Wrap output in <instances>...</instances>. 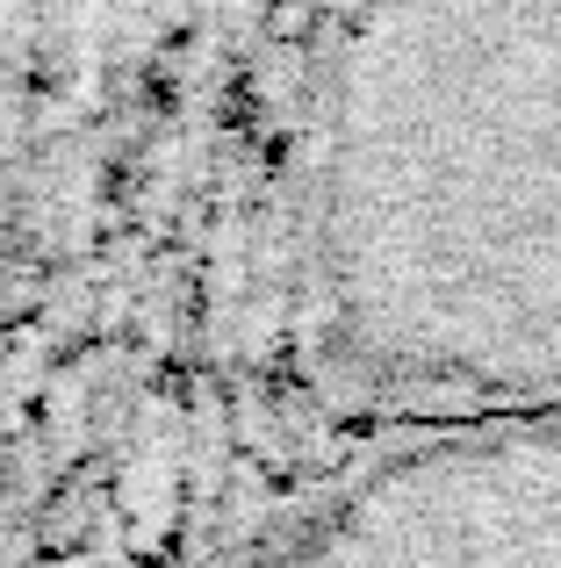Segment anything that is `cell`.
Instances as JSON below:
<instances>
[{"mask_svg": "<svg viewBox=\"0 0 561 568\" xmlns=\"http://www.w3.org/2000/svg\"><path fill=\"white\" fill-rule=\"evenodd\" d=\"M332 338L432 425L561 417V0H367L324 138Z\"/></svg>", "mask_w": 561, "mask_h": 568, "instance_id": "cell-1", "label": "cell"}, {"mask_svg": "<svg viewBox=\"0 0 561 568\" xmlns=\"http://www.w3.org/2000/svg\"><path fill=\"white\" fill-rule=\"evenodd\" d=\"M280 568H561V417L432 425Z\"/></svg>", "mask_w": 561, "mask_h": 568, "instance_id": "cell-2", "label": "cell"}, {"mask_svg": "<svg viewBox=\"0 0 561 568\" xmlns=\"http://www.w3.org/2000/svg\"><path fill=\"white\" fill-rule=\"evenodd\" d=\"M29 8L37 0H0V51H14V37L29 29Z\"/></svg>", "mask_w": 561, "mask_h": 568, "instance_id": "cell-3", "label": "cell"}, {"mask_svg": "<svg viewBox=\"0 0 561 568\" xmlns=\"http://www.w3.org/2000/svg\"><path fill=\"white\" fill-rule=\"evenodd\" d=\"M8 237H14V223H8V166H0V266H8Z\"/></svg>", "mask_w": 561, "mask_h": 568, "instance_id": "cell-4", "label": "cell"}]
</instances>
